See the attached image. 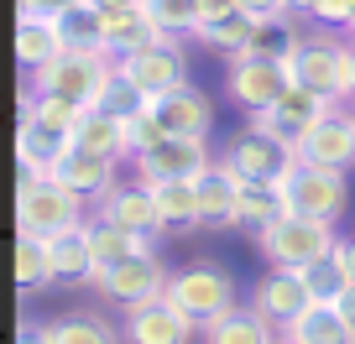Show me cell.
<instances>
[{"label":"cell","instance_id":"31","mask_svg":"<svg viewBox=\"0 0 355 344\" xmlns=\"http://www.w3.org/2000/svg\"><path fill=\"white\" fill-rule=\"evenodd\" d=\"M141 6L167 37H193L204 26V0H141Z\"/></svg>","mask_w":355,"mask_h":344},{"label":"cell","instance_id":"6","mask_svg":"<svg viewBox=\"0 0 355 344\" xmlns=\"http://www.w3.org/2000/svg\"><path fill=\"white\" fill-rule=\"evenodd\" d=\"M220 162L230 167L241 183H282L293 167H298V146L282 141V136H272V131H261V125L251 120V125H245V131L220 152Z\"/></svg>","mask_w":355,"mask_h":344},{"label":"cell","instance_id":"42","mask_svg":"<svg viewBox=\"0 0 355 344\" xmlns=\"http://www.w3.org/2000/svg\"><path fill=\"white\" fill-rule=\"evenodd\" d=\"M340 313H345V323L355 329V282H350V287L340 292Z\"/></svg>","mask_w":355,"mask_h":344},{"label":"cell","instance_id":"28","mask_svg":"<svg viewBox=\"0 0 355 344\" xmlns=\"http://www.w3.org/2000/svg\"><path fill=\"white\" fill-rule=\"evenodd\" d=\"M58 282V266H53V251H47L42 235H21L16 230V287L21 292H47Z\"/></svg>","mask_w":355,"mask_h":344},{"label":"cell","instance_id":"39","mask_svg":"<svg viewBox=\"0 0 355 344\" xmlns=\"http://www.w3.org/2000/svg\"><path fill=\"white\" fill-rule=\"evenodd\" d=\"M16 344H53V334H47V323L21 318V334H16Z\"/></svg>","mask_w":355,"mask_h":344},{"label":"cell","instance_id":"14","mask_svg":"<svg viewBox=\"0 0 355 344\" xmlns=\"http://www.w3.org/2000/svg\"><path fill=\"white\" fill-rule=\"evenodd\" d=\"M100 219L121 224V230L141 235V240H152V245H157V235H167L162 209H157V193L146 188V183H115V188L100 199Z\"/></svg>","mask_w":355,"mask_h":344},{"label":"cell","instance_id":"23","mask_svg":"<svg viewBox=\"0 0 355 344\" xmlns=\"http://www.w3.org/2000/svg\"><path fill=\"white\" fill-rule=\"evenodd\" d=\"M58 53H63L58 21H47V16H16V57H21L26 73H37L42 63H53Z\"/></svg>","mask_w":355,"mask_h":344},{"label":"cell","instance_id":"1","mask_svg":"<svg viewBox=\"0 0 355 344\" xmlns=\"http://www.w3.org/2000/svg\"><path fill=\"white\" fill-rule=\"evenodd\" d=\"M16 172H21V183H16V230L21 235L53 240V235L84 224V203H89L84 193H73L68 183H58L47 167L16 162Z\"/></svg>","mask_w":355,"mask_h":344},{"label":"cell","instance_id":"20","mask_svg":"<svg viewBox=\"0 0 355 344\" xmlns=\"http://www.w3.org/2000/svg\"><path fill=\"white\" fill-rule=\"evenodd\" d=\"M245 183L235 178L225 162H214L199 178V224L204 230H235V203H241Z\"/></svg>","mask_w":355,"mask_h":344},{"label":"cell","instance_id":"17","mask_svg":"<svg viewBox=\"0 0 355 344\" xmlns=\"http://www.w3.org/2000/svg\"><path fill=\"white\" fill-rule=\"evenodd\" d=\"M152 115H157V125H162L167 136H209V125H214L209 94L193 89V84H178L162 100H152Z\"/></svg>","mask_w":355,"mask_h":344},{"label":"cell","instance_id":"35","mask_svg":"<svg viewBox=\"0 0 355 344\" xmlns=\"http://www.w3.org/2000/svg\"><path fill=\"white\" fill-rule=\"evenodd\" d=\"M94 105H100V110H110V115H125V120H131V115H136V110H141V105H146V94L136 89L131 78L121 73V63H115L110 84H105V89H100V100H94Z\"/></svg>","mask_w":355,"mask_h":344},{"label":"cell","instance_id":"16","mask_svg":"<svg viewBox=\"0 0 355 344\" xmlns=\"http://www.w3.org/2000/svg\"><path fill=\"white\" fill-rule=\"evenodd\" d=\"M115 156H100V152H84V146H68V152H58V162L47 167V172H53L58 183H68V188L73 193H84L89 203H100L105 193L115 188Z\"/></svg>","mask_w":355,"mask_h":344},{"label":"cell","instance_id":"11","mask_svg":"<svg viewBox=\"0 0 355 344\" xmlns=\"http://www.w3.org/2000/svg\"><path fill=\"white\" fill-rule=\"evenodd\" d=\"M167 282H173V271L157 261V251H136V255H125V261H115L110 271H100L94 287L110 302H121V308H141V302L162 298Z\"/></svg>","mask_w":355,"mask_h":344},{"label":"cell","instance_id":"24","mask_svg":"<svg viewBox=\"0 0 355 344\" xmlns=\"http://www.w3.org/2000/svg\"><path fill=\"white\" fill-rule=\"evenodd\" d=\"M53 251V266H58V282H94V245H89V219L73 224V230L53 235L47 240Z\"/></svg>","mask_w":355,"mask_h":344},{"label":"cell","instance_id":"13","mask_svg":"<svg viewBox=\"0 0 355 344\" xmlns=\"http://www.w3.org/2000/svg\"><path fill=\"white\" fill-rule=\"evenodd\" d=\"M193 334H204L173 298H152L141 308H125V344H193Z\"/></svg>","mask_w":355,"mask_h":344},{"label":"cell","instance_id":"38","mask_svg":"<svg viewBox=\"0 0 355 344\" xmlns=\"http://www.w3.org/2000/svg\"><path fill=\"white\" fill-rule=\"evenodd\" d=\"M241 11H251V16H288L293 11V0H241Z\"/></svg>","mask_w":355,"mask_h":344},{"label":"cell","instance_id":"32","mask_svg":"<svg viewBox=\"0 0 355 344\" xmlns=\"http://www.w3.org/2000/svg\"><path fill=\"white\" fill-rule=\"evenodd\" d=\"M53 344H121V334L100 318V313H68V318L47 323Z\"/></svg>","mask_w":355,"mask_h":344},{"label":"cell","instance_id":"22","mask_svg":"<svg viewBox=\"0 0 355 344\" xmlns=\"http://www.w3.org/2000/svg\"><path fill=\"white\" fill-rule=\"evenodd\" d=\"M277 339H282V329L266 318L256 302H251V308H241V302H235L220 323H209V329H204V344H277Z\"/></svg>","mask_w":355,"mask_h":344},{"label":"cell","instance_id":"43","mask_svg":"<svg viewBox=\"0 0 355 344\" xmlns=\"http://www.w3.org/2000/svg\"><path fill=\"white\" fill-rule=\"evenodd\" d=\"M313 6L319 0H293V16H313Z\"/></svg>","mask_w":355,"mask_h":344},{"label":"cell","instance_id":"5","mask_svg":"<svg viewBox=\"0 0 355 344\" xmlns=\"http://www.w3.org/2000/svg\"><path fill=\"white\" fill-rule=\"evenodd\" d=\"M214 162H220V156L209 152L204 136H162V141H152L146 152L131 156V172H136V183H146V188H162V183L204 178Z\"/></svg>","mask_w":355,"mask_h":344},{"label":"cell","instance_id":"41","mask_svg":"<svg viewBox=\"0 0 355 344\" xmlns=\"http://www.w3.org/2000/svg\"><path fill=\"white\" fill-rule=\"evenodd\" d=\"M334 261H340V266L350 271V282H355V240H340V251H334Z\"/></svg>","mask_w":355,"mask_h":344},{"label":"cell","instance_id":"37","mask_svg":"<svg viewBox=\"0 0 355 344\" xmlns=\"http://www.w3.org/2000/svg\"><path fill=\"white\" fill-rule=\"evenodd\" d=\"M21 6V16H47V21H58V16H68L73 6H84V0H16Z\"/></svg>","mask_w":355,"mask_h":344},{"label":"cell","instance_id":"19","mask_svg":"<svg viewBox=\"0 0 355 344\" xmlns=\"http://www.w3.org/2000/svg\"><path fill=\"white\" fill-rule=\"evenodd\" d=\"M100 16H105V53H115V57L136 53V47L157 42V37H167L162 26H157L152 16H146V6H141V0H121V6H100Z\"/></svg>","mask_w":355,"mask_h":344},{"label":"cell","instance_id":"7","mask_svg":"<svg viewBox=\"0 0 355 344\" xmlns=\"http://www.w3.org/2000/svg\"><path fill=\"white\" fill-rule=\"evenodd\" d=\"M167 298L178 302V308L189 313L199 329H209V323H220L225 313L235 308V282L225 266H214V261H193V266L173 271V282H167Z\"/></svg>","mask_w":355,"mask_h":344},{"label":"cell","instance_id":"10","mask_svg":"<svg viewBox=\"0 0 355 344\" xmlns=\"http://www.w3.org/2000/svg\"><path fill=\"white\" fill-rule=\"evenodd\" d=\"M178 42H183V37H157V42L136 47V53L115 57V63H121V73L131 78L146 100H162L167 89L189 84V57H183V47H178Z\"/></svg>","mask_w":355,"mask_h":344},{"label":"cell","instance_id":"34","mask_svg":"<svg viewBox=\"0 0 355 344\" xmlns=\"http://www.w3.org/2000/svg\"><path fill=\"white\" fill-rule=\"evenodd\" d=\"M303 287H309L313 302H340V292L350 287V271L340 266V261H313V266H303Z\"/></svg>","mask_w":355,"mask_h":344},{"label":"cell","instance_id":"29","mask_svg":"<svg viewBox=\"0 0 355 344\" xmlns=\"http://www.w3.org/2000/svg\"><path fill=\"white\" fill-rule=\"evenodd\" d=\"M89 245H94V277L100 271H110L115 261H125V255H136V251H152V240H141V235H131V230H121V224H110V219H89Z\"/></svg>","mask_w":355,"mask_h":344},{"label":"cell","instance_id":"26","mask_svg":"<svg viewBox=\"0 0 355 344\" xmlns=\"http://www.w3.org/2000/svg\"><path fill=\"white\" fill-rule=\"evenodd\" d=\"M288 334L303 339V344H355V329L345 323L340 302H309V308L293 318Z\"/></svg>","mask_w":355,"mask_h":344},{"label":"cell","instance_id":"12","mask_svg":"<svg viewBox=\"0 0 355 344\" xmlns=\"http://www.w3.org/2000/svg\"><path fill=\"white\" fill-rule=\"evenodd\" d=\"M298 162L319 167H355V105H329L309 136L298 141Z\"/></svg>","mask_w":355,"mask_h":344},{"label":"cell","instance_id":"15","mask_svg":"<svg viewBox=\"0 0 355 344\" xmlns=\"http://www.w3.org/2000/svg\"><path fill=\"white\" fill-rule=\"evenodd\" d=\"M324 110H329V100H324V94H313V89H303V84H293V89L282 94L277 105H272V110L251 115V120L261 125V131H272V136H282V141L298 146L303 136L319 125V115H324Z\"/></svg>","mask_w":355,"mask_h":344},{"label":"cell","instance_id":"44","mask_svg":"<svg viewBox=\"0 0 355 344\" xmlns=\"http://www.w3.org/2000/svg\"><path fill=\"white\" fill-rule=\"evenodd\" d=\"M277 344H303V339H293V334H282V339H277Z\"/></svg>","mask_w":355,"mask_h":344},{"label":"cell","instance_id":"18","mask_svg":"<svg viewBox=\"0 0 355 344\" xmlns=\"http://www.w3.org/2000/svg\"><path fill=\"white\" fill-rule=\"evenodd\" d=\"M251 302L266 313V318L277 323L282 334L293 329V318H298L303 308H309V287H303V271H282V266H272L261 282H256V292H251Z\"/></svg>","mask_w":355,"mask_h":344},{"label":"cell","instance_id":"45","mask_svg":"<svg viewBox=\"0 0 355 344\" xmlns=\"http://www.w3.org/2000/svg\"><path fill=\"white\" fill-rule=\"evenodd\" d=\"M350 105H355V68H350Z\"/></svg>","mask_w":355,"mask_h":344},{"label":"cell","instance_id":"40","mask_svg":"<svg viewBox=\"0 0 355 344\" xmlns=\"http://www.w3.org/2000/svg\"><path fill=\"white\" fill-rule=\"evenodd\" d=\"M241 11V0H204V21H214V16H230Z\"/></svg>","mask_w":355,"mask_h":344},{"label":"cell","instance_id":"25","mask_svg":"<svg viewBox=\"0 0 355 344\" xmlns=\"http://www.w3.org/2000/svg\"><path fill=\"white\" fill-rule=\"evenodd\" d=\"M256 21H261V16L230 11V16H214V21H204L193 37H199L209 53H220V57H241V53H251V42H256Z\"/></svg>","mask_w":355,"mask_h":344},{"label":"cell","instance_id":"36","mask_svg":"<svg viewBox=\"0 0 355 344\" xmlns=\"http://www.w3.org/2000/svg\"><path fill=\"white\" fill-rule=\"evenodd\" d=\"M309 21H313V26H334V32H350V21H355V0H319Z\"/></svg>","mask_w":355,"mask_h":344},{"label":"cell","instance_id":"8","mask_svg":"<svg viewBox=\"0 0 355 344\" xmlns=\"http://www.w3.org/2000/svg\"><path fill=\"white\" fill-rule=\"evenodd\" d=\"M225 89H230V100L241 105L245 115H261L293 89V68L282 63V57H266V53H241V57H230Z\"/></svg>","mask_w":355,"mask_h":344},{"label":"cell","instance_id":"30","mask_svg":"<svg viewBox=\"0 0 355 344\" xmlns=\"http://www.w3.org/2000/svg\"><path fill=\"white\" fill-rule=\"evenodd\" d=\"M157 193V209H162L167 230H199V178H183V183H162Z\"/></svg>","mask_w":355,"mask_h":344},{"label":"cell","instance_id":"46","mask_svg":"<svg viewBox=\"0 0 355 344\" xmlns=\"http://www.w3.org/2000/svg\"><path fill=\"white\" fill-rule=\"evenodd\" d=\"M350 37H355V21H350Z\"/></svg>","mask_w":355,"mask_h":344},{"label":"cell","instance_id":"9","mask_svg":"<svg viewBox=\"0 0 355 344\" xmlns=\"http://www.w3.org/2000/svg\"><path fill=\"white\" fill-rule=\"evenodd\" d=\"M282 199L288 214H313V219H340L345 214V167H319V162H298L282 178Z\"/></svg>","mask_w":355,"mask_h":344},{"label":"cell","instance_id":"27","mask_svg":"<svg viewBox=\"0 0 355 344\" xmlns=\"http://www.w3.org/2000/svg\"><path fill=\"white\" fill-rule=\"evenodd\" d=\"M288 214V199H282V183H245L241 203H235V230L261 235L266 224H277Z\"/></svg>","mask_w":355,"mask_h":344},{"label":"cell","instance_id":"2","mask_svg":"<svg viewBox=\"0 0 355 344\" xmlns=\"http://www.w3.org/2000/svg\"><path fill=\"white\" fill-rule=\"evenodd\" d=\"M110 73H115V53H100V47H63L53 63H42L26 78H32L37 94H53V100H68V105H78V110H89V105L100 100V89L110 84Z\"/></svg>","mask_w":355,"mask_h":344},{"label":"cell","instance_id":"33","mask_svg":"<svg viewBox=\"0 0 355 344\" xmlns=\"http://www.w3.org/2000/svg\"><path fill=\"white\" fill-rule=\"evenodd\" d=\"M58 32H63V47H100L105 53V16L94 0H84L68 16H58Z\"/></svg>","mask_w":355,"mask_h":344},{"label":"cell","instance_id":"4","mask_svg":"<svg viewBox=\"0 0 355 344\" xmlns=\"http://www.w3.org/2000/svg\"><path fill=\"white\" fill-rule=\"evenodd\" d=\"M350 68H355V37L345 42L334 26H319L313 37H303L298 57H293V84L324 94L329 105L350 100Z\"/></svg>","mask_w":355,"mask_h":344},{"label":"cell","instance_id":"3","mask_svg":"<svg viewBox=\"0 0 355 344\" xmlns=\"http://www.w3.org/2000/svg\"><path fill=\"white\" fill-rule=\"evenodd\" d=\"M256 251L266 255V266L282 271H303L313 261H329L340 251V235H334V219H313V214H282L277 224H266L256 235Z\"/></svg>","mask_w":355,"mask_h":344},{"label":"cell","instance_id":"21","mask_svg":"<svg viewBox=\"0 0 355 344\" xmlns=\"http://www.w3.org/2000/svg\"><path fill=\"white\" fill-rule=\"evenodd\" d=\"M73 141L84 146V152H100V156H115V162H125V156H131V120H125V115L100 110V105H89V110L78 115Z\"/></svg>","mask_w":355,"mask_h":344}]
</instances>
